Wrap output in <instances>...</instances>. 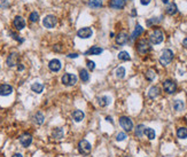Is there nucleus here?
Wrapping results in <instances>:
<instances>
[{
	"label": "nucleus",
	"mask_w": 187,
	"mask_h": 157,
	"mask_svg": "<svg viewBox=\"0 0 187 157\" xmlns=\"http://www.w3.org/2000/svg\"><path fill=\"white\" fill-rule=\"evenodd\" d=\"M163 39H164V35H163V32H162L160 29H155V30L151 33V37H149V40H151V44H154V45L161 44V42H163Z\"/></svg>",
	"instance_id": "obj_1"
},
{
	"label": "nucleus",
	"mask_w": 187,
	"mask_h": 157,
	"mask_svg": "<svg viewBox=\"0 0 187 157\" xmlns=\"http://www.w3.org/2000/svg\"><path fill=\"white\" fill-rule=\"evenodd\" d=\"M151 44L147 42L146 39H141V40H139L138 42V44H137V51H138V53H140V54H147L148 52H151Z\"/></svg>",
	"instance_id": "obj_2"
},
{
	"label": "nucleus",
	"mask_w": 187,
	"mask_h": 157,
	"mask_svg": "<svg viewBox=\"0 0 187 157\" xmlns=\"http://www.w3.org/2000/svg\"><path fill=\"white\" fill-rule=\"evenodd\" d=\"M173 58V52L171 49H164L160 56V63L162 65H168Z\"/></svg>",
	"instance_id": "obj_3"
},
{
	"label": "nucleus",
	"mask_w": 187,
	"mask_h": 157,
	"mask_svg": "<svg viewBox=\"0 0 187 157\" xmlns=\"http://www.w3.org/2000/svg\"><path fill=\"white\" fill-rule=\"evenodd\" d=\"M77 83V77L73 73H64L62 76V84L66 86H73Z\"/></svg>",
	"instance_id": "obj_4"
},
{
	"label": "nucleus",
	"mask_w": 187,
	"mask_h": 157,
	"mask_svg": "<svg viewBox=\"0 0 187 157\" xmlns=\"http://www.w3.org/2000/svg\"><path fill=\"white\" fill-rule=\"evenodd\" d=\"M91 143L86 140H82V141L78 143V152H80L82 155H88L91 152Z\"/></svg>",
	"instance_id": "obj_5"
},
{
	"label": "nucleus",
	"mask_w": 187,
	"mask_h": 157,
	"mask_svg": "<svg viewBox=\"0 0 187 157\" xmlns=\"http://www.w3.org/2000/svg\"><path fill=\"white\" fill-rule=\"evenodd\" d=\"M120 125L122 126V129H124L125 132H131L133 129V123L129 117H121L120 118Z\"/></svg>",
	"instance_id": "obj_6"
},
{
	"label": "nucleus",
	"mask_w": 187,
	"mask_h": 157,
	"mask_svg": "<svg viewBox=\"0 0 187 157\" xmlns=\"http://www.w3.org/2000/svg\"><path fill=\"white\" fill-rule=\"evenodd\" d=\"M163 89L168 94H173L177 89V84L171 79H166L163 83Z\"/></svg>",
	"instance_id": "obj_7"
},
{
	"label": "nucleus",
	"mask_w": 187,
	"mask_h": 157,
	"mask_svg": "<svg viewBox=\"0 0 187 157\" xmlns=\"http://www.w3.org/2000/svg\"><path fill=\"white\" fill-rule=\"evenodd\" d=\"M42 24L47 29H52L57 24V18L54 15H47L44 20H42Z\"/></svg>",
	"instance_id": "obj_8"
},
{
	"label": "nucleus",
	"mask_w": 187,
	"mask_h": 157,
	"mask_svg": "<svg viewBox=\"0 0 187 157\" xmlns=\"http://www.w3.org/2000/svg\"><path fill=\"white\" fill-rule=\"evenodd\" d=\"M13 25H14L16 30L21 31L25 28V21H24V18L22 16H16L14 18V21H13Z\"/></svg>",
	"instance_id": "obj_9"
},
{
	"label": "nucleus",
	"mask_w": 187,
	"mask_h": 157,
	"mask_svg": "<svg viewBox=\"0 0 187 157\" xmlns=\"http://www.w3.org/2000/svg\"><path fill=\"white\" fill-rule=\"evenodd\" d=\"M93 35V31L91 28H82L77 31V36L82 39H87Z\"/></svg>",
	"instance_id": "obj_10"
},
{
	"label": "nucleus",
	"mask_w": 187,
	"mask_h": 157,
	"mask_svg": "<svg viewBox=\"0 0 187 157\" xmlns=\"http://www.w3.org/2000/svg\"><path fill=\"white\" fill-rule=\"evenodd\" d=\"M48 68L51 71H54V72H57V71H60L61 68H62V63L60 60H57V58H54L52 61H49L48 63Z\"/></svg>",
	"instance_id": "obj_11"
},
{
	"label": "nucleus",
	"mask_w": 187,
	"mask_h": 157,
	"mask_svg": "<svg viewBox=\"0 0 187 157\" xmlns=\"http://www.w3.org/2000/svg\"><path fill=\"white\" fill-rule=\"evenodd\" d=\"M125 4H126V0H110L109 6L113 9H123Z\"/></svg>",
	"instance_id": "obj_12"
},
{
	"label": "nucleus",
	"mask_w": 187,
	"mask_h": 157,
	"mask_svg": "<svg viewBox=\"0 0 187 157\" xmlns=\"http://www.w3.org/2000/svg\"><path fill=\"white\" fill-rule=\"evenodd\" d=\"M127 39H129V36H127V33L126 32H120L117 36H116V44L117 45H124L127 42Z\"/></svg>",
	"instance_id": "obj_13"
},
{
	"label": "nucleus",
	"mask_w": 187,
	"mask_h": 157,
	"mask_svg": "<svg viewBox=\"0 0 187 157\" xmlns=\"http://www.w3.org/2000/svg\"><path fill=\"white\" fill-rule=\"evenodd\" d=\"M13 92V87L8 84H2L0 85V95L1 96H7V95L12 94Z\"/></svg>",
	"instance_id": "obj_14"
},
{
	"label": "nucleus",
	"mask_w": 187,
	"mask_h": 157,
	"mask_svg": "<svg viewBox=\"0 0 187 157\" xmlns=\"http://www.w3.org/2000/svg\"><path fill=\"white\" fill-rule=\"evenodd\" d=\"M17 60H19V56H17V54L16 53H12L11 55L7 58V65L8 67H15L16 64H17Z\"/></svg>",
	"instance_id": "obj_15"
},
{
	"label": "nucleus",
	"mask_w": 187,
	"mask_h": 157,
	"mask_svg": "<svg viewBox=\"0 0 187 157\" xmlns=\"http://www.w3.org/2000/svg\"><path fill=\"white\" fill-rule=\"evenodd\" d=\"M104 52V49L101 47H98V46H92V47L87 49L85 52V55H100L101 53Z\"/></svg>",
	"instance_id": "obj_16"
},
{
	"label": "nucleus",
	"mask_w": 187,
	"mask_h": 157,
	"mask_svg": "<svg viewBox=\"0 0 187 157\" xmlns=\"http://www.w3.org/2000/svg\"><path fill=\"white\" fill-rule=\"evenodd\" d=\"M20 142H21V145L23 147H29L30 145H31L32 142V136L29 135V134H24V135H22L21 138H20Z\"/></svg>",
	"instance_id": "obj_17"
},
{
	"label": "nucleus",
	"mask_w": 187,
	"mask_h": 157,
	"mask_svg": "<svg viewBox=\"0 0 187 157\" xmlns=\"http://www.w3.org/2000/svg\"><path fill=\"white\" fill-rule=\"evenodd\" d=\"M142 32H144V28H142L140 24H137V25H135V28H134V31H133V33H132V37H131V39H132V40L137 39L138 37L142 35Z\"/></svg>",
	"instance_id": "obj_18"
},
{
	"label": "nucleus",
	"mask_w": 187,
	"mask_h": 157,
	"mask_svg": "<svg viewBox=\"0 0 187 157\" xmlns=\"http://www.w3.org/2000/svg\"><path fill=\"white\" fill-rule=\"evenodd\" d=\"M84 112L82 111V110H75L73 112V118L75 119V122H77V123H79V122H82L84 119Z\"/></svg>",
	"instance_id": "obj_19"
},
{
	"label": "nucleus",
	"mask_w": 187,
	"mask_h": 157,
	"mask_svg": "<svg viewBox=\"0 0 187 157\" xmlns=\"http://www.w3.org/2000/svg\"><path fill=\"white\" fill-rule=\"evenodd\" d=\"M160 95V89L157 86H153L149 89V92H148V96L151 99H156L157 96Z\"/></svg>",
	"instance_id": "obj_20"
},
{
	"label": "nucleus",
	"mask_w": 187,
	"mask_h": 157,
	"mask_svg": "<svg viewBox=\"0 0 187 157\" xmlns=\"http://www.w3.org/2000/svg\"><path fill=\"white\" fill-rule=\"evenodd\" d=\"M177 5L175 4V2H171V4H169L168 5V7H166V9H165V12H166V14L168 15H175L177 13Z\"/></svg>",
	"instance_id": "obj_21"
},
{
	"label": "nucleus",
	"mask_w": 187,
	"mask_h": 157,
	"mask_svg": "<svg viewBox=\"0 0 187 157\" xmlns=\"http://www.w3.org/2000/svg\"><path fill=\"white\" fill-rule=\"evenodd\" d=\"M173 109L176 110V111H182V110L185 109L184 101H182V100H175V102H173Z\"/></svg>",
	"instance_id": "obj_22"
},
{
	"label": "nucleus",
	"mask_w": 187,
	"mask_h": 157,
	"mask_svg": "<svg viewBox=\"0 0 187 157\" xmlns=\"http://www.w3.org/2000/svg\"><path fill=\"white\" fill-rule=\"evenodd\" d=\"M79 78L82 79V82H84V83L88 82V79H90V73H88L87 70L80 69V70H79Z\"/></svg>",
	"instance_id": "obj_23"
},
{
	"label": "nucleus",
	"mask_w": 187,
	"mask_h": 157,
	"mask_svg": "<svg viewBox=\"0 0 187 157\" xmlns=\"http://www.w3.org/2000/svg\"><path fill=\"white\" fill-rule=\"evenodd\" d=\"M31 91L39 94V93H42V91H44V85L40 84V83H33L31 85Z\"/></svg>",
	"instance_id": "obj_24"
},
{
	"label": "nucleus",
	"mask_w": 187,
	"mask_h": 157,
	"mask_svg": "<svg viewBox=\"0 0 187 157\" xmlns=\"http://www.w3.org/2000/svg\"><path fill=\"white\" fill-rule=\"evenodd\" d=\"M145 125H142V124H140V125H138L137 127H135L134 130V134L137 138H141V136L144 135V133H145Z\"/></svg>",
	"instance_id": "obj_25"
},
{
	"label": "nucleus",
	"mask_w": 187,
	"mask_h": 157,
	"mask_svg": "<svg viewBox=\"0 0 187 157\" xmlns=\"http://www.w3.org/2000/svg\"><path fill=\"white\" fill-rule=\"evenodd\" d=\"M88 7L94 8V9L101 8V7H102V2H101L100 0H88Z\"/></svg>",
	"instance_id": "obj_26"
},
{
	"label": "nucleus",
	"mask_w": 187,
	"mask_h": 157,
	"mask_svg": "<svg viewBox=\"0 0 187 157\" xmlns=\"http://www.w3.org/2000/svg\"><path fill=\"white\" fill-rule=\"evenodd\" d=\"M177 136L179 139H186L187 138V129L186 127H179L177 131Z\"/></svg>",
	"instance_id": "obj_27"
},
{
	"label": "nucleus",
	"mask_w": 187,
	"mask_h": 157,
	"mask_svg": "<svg viewBox=\"0 0 187 157\" xmlns=\"http://www.w3.org/2000/svg\"><path fill=\"white\" fill-rule=\"evenodd\" d=\"M98 102H99L100 107H107V105L110 103V98L109 96H102V98H99V99H98Z\"/></svg>",
	"instance_id": "obj_28"
},
{
	"label": "nucleus",
	"mask_w": 187,
	"mask_h": 157,
	"mask_svg": "<svg viewBox=\"0 0 187 157\" xmlns=\"http://www.w3.org/2000/svg\"><path fill=\"white\" fill-rule=\"evenodd\" d=\"M44 118L45 117H44V115H42V112H37L36 115H35V117H33V121L38 125H42V123H44Z\"/></svg>",
	"instance_id": "obj_29"
},
{
	"label": "nucleus",
	"mask_w": 187,
	"mask_h": 157,
	"mask_svg": "<svg viewBox=\"0 0 187 157\" xmlns=\"http://www.w3.org/2000/svg\"><path fill=\"white\" fill-rule=\"evenodd\" d=\"M118 58H120L121 61H130L131 56H130V54H129L127 52L122 51V52H120V54H118Z\"/></svg>",
	"instance_id": "obj_30"
},
{
	"label": "nucleus",
	"mask_w": 187,
	"mask_h": 157,
	"mask_svg": "<svg viewBox=\"0 0 187 157\" xmlns=\"http://www.w3.org/2000/svg\"><path fill=\"white\" fill-rule=\"evenodd\" d=\"M115 73H116V77H117V78L122 79V78H124L125 77V73H126V71H125L124 67H120V68L116 69V72Z\"/></svg>",
	"instance_id": "obj_31"
},
{
	"label": "nucleus",
	"mask_w": 187,
	"mask_h": 157,
	"mask_svg": "<svg viewBox=\"0 0 187 157\" xmlns=\"http://www.w3.org/2000/svg\"><path fill=\"white\" fill-rule=\"evenodd\" d=\"M156 77V73L155 71L153 70V69H149V70H147V72H146V79L147 80H149V82H153Z\"/></svg>",
	"instance_id": "obj_32"
},
{
	"label": "nucleus",
	"mask_w": 187,
	"mask_h": 157,
	"mask_svg": "<svg viewBox=\"0 0 187 157\" xmlns=\"http://www.w3.org/2000/svg\"><path fill=\"white\" fill-rule=\"evenodd\" d=\"M144 134H146V135H147V138H148L149 140H153V139H155V131H154L153 129H149V127L145 129V133H144Z\"/></svg>",
	"instance_id": "obj_33"
},
{
	"label": "nucleus",
	"mask_w": 187,
	"mask_h": 157,
	"mask_svg": "<svg viewBox=\"0 0 187 157\" xmlns=\"http://www.w3.org/2000/svg\"><path fill=\"white\" fill-rule=\"evenodd\" d=\"M52 135L55 138V139H62L63 138V130L62 129H55L53 131Z\"/></svg>",
	"instance_id": "obj_34"
},
{
	"label": "nucleus",
	"mask_w": 187,
	"mask_h": 157,
	"mask_svg": "<svg viewBox=\"0 0 187 157\" xmlns=\"http://www.w3.org/2000/svg\"><path fill=\"white\" fill-rule=\"evenodd\" d=\"M29 20H30V22H32V23H36V22H38V20H39V14H38L37 12H32L31 14H30V16H29Z\"/></svg>",
	"instance_id": "obj_35"
},
{
	"label": "nucleus",
	"mask_w": 187,
	"mask_h": 157,
	"mask_svg": "<svg viewBox=\"0 0 187 157\" xmlns=\"http://www.w3.org/2000/svg\"><path fill=\"white\" fill-rule=\"evenodd\" d=\"M162 20V17H160V18H156V17H153V18H149L148 21L146 22L147 23V26H151L153 24H156V23H158V22Z\"/></svg>",
	"instance_id": "obj_36"
},
{
	"label": "nucleus",
	"mask_w": 187,
	"mask_h": 157,
	"mask_svg": "<svg viewBox=\"0 0 187 157\" xmlns=\"http://www.w3.org/2000/svg\"><path fill=\"white\" fill-rule=\"evenodd\" d=\"M9 36L13 38V39H15V40H17L19 42H23V39H22L21 37L19 36V35H16V33H14L13 31H9Z\"/></svg>",
	"instance_id": "obj_37"
},
{
	"label": "nucleus",
	"mask_w": 187,
	"mask_h": 157,
	"mask_svg": "<svg viewBox=\"0 0 187 157\" xmlns=\"http://www.w3.org/2000/svg\"><path fill=\"white\" fill-rule=\"evenodd\" d=\"M126 138H127V136H126V134H125L124 132H121V133H118L117 136H116V140H117V141H123Z\"/></svg>",
	"instance_id": "obj_38"
},
{
	"label": "nucleus",
	"mask_w": 187,
	"mask_h": 157,
	"mask_svg": "<svg viewBox=\"0 0 187 157\" xmlns=\"http://www.w3.org/2000/svg\"><path fill=\"white\" fill-rule=\"evenodd\" d=\"M86 65H87V68L90 71H93L94 69H95V63H94L93 61H87Z\"/></svg>",
	"instance_id": "obj_39"
},
{
	"label": "nucleus",
	"mask_w": 187,
	"mask_h": 157,
	"mask_svg": "<svg viewBox=\"0 0 187 157\" xmlns=\"http://www.w3.org/2000/svg\"><path fill=\"white\" fill-rule=\"evenodd\" d=\"M140 2H141V5L147 6V5H149V4H151V0H140Z\"/></svg>",
	"instance_id": "obj_40"
},
{
	"label": "nucleus",
	"mask_w": 187,
	"mask_h": 157,
	"mask_svg": "<svg viewBox=\"0 0 187 157\" xmlns=\"http://www.w3.org/2000/svg\"><path fill=\"white\" fill-rule=\"evenodd\" d=\"M68 58H78V54H76V53H71V54H69V55H68Z\"/></svg>",
	"instance_id": "obj_41"
},
{
	"label": "nucleus",
	"mask_w": 187,
	"mask_h": 157,
	"mask_svg": "<svg viewBox=\"0 0 187 157\" xmlns=\"http://www.w3.org/2000/svg\"><path fill=\"white\" fill-rule=\"evenodd\" d=\"M182 46H184V47L187 49V37L185 38V39H184V40H182Z\"/></svg>",
	"instance_id": "obj_42"
},
{
	"label": "nucleus",
	"mask_w": 187,
	"mask_h": 157,
	"mask_svg": "<svg viewBox=\"0 0 187 157\" xmlns=\"http://www.w3.org/2000/svg\"><path fill=\"white\" fill-rule=\"evenodd\" d=\"M12 157H23V156H22V154H14Z\"/></svg>",
	"instance_id": "obj_43"
},
{
	"label": "nucleus",
	"mask_w": 187,
	"mask_h": 157,
	"mask_svg": "<svg viewBox=\"0 0 187 157\" xmlns=\"http://www.w3.org/2000/svg\"><path fill=\"white\" fill-rule=\"evenodd\" d=\"M106 119H108V122H110V123H113V119H111V117H109V116H108V117H107Z\"/></svg>",
	"instance_id": "obj_44"
},
{
	"label": "nucleus",
	"mask_w": 187,
	"mask_h": 157,
	"mask_svg": "<svg viewBox=\"0 0 187 157\" xmlns=\"http://www.w3.org/2000/svg\"><path fill=\"white\" fill-rule=\"evenodd\" d=\"M163 4H169V0H162Z\"/></svg>",
	"instance_id": "obj_45"
},
{
	"label": "nucleus",
	"mask_w": 187,
	"mask_h": 157,
	"mask_svg": "<svg viewBox=\"0 0 187 157\" xmlns=\"http://www.w3.org/2000/svg\"><path fill=\"white\" fill-rule=\"evenodd\" d=\"M137 14V12H135V9L133 8V11H132V15H135Z\"/></svg>",
	"instance_id": "obj_46"
},
{
	"label": "nucleus",
	"mask_w": 187,
	"mask_h": 157,
	"mask_svg": "<svg viewBox=\"0 0 187 157\" xmlns=\"http://www.w3.org/2000/svg\"><path fill=\"white\" fill-rule=\"evenodd\" d=\"M19 70H23V65H19Z\"/></svg>",
	"instance_id": "obj_47"
}]
</instances>
